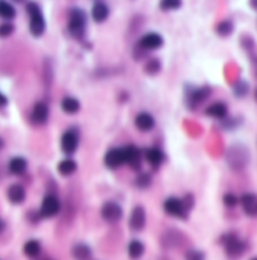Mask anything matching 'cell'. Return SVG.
Here are the masks:
<instances>
[{
	"mask_svg": "<svg viewBox=\"0 0 257 260\" xmlns=\"http://www.w3.org/2000/svg\"><path fill=\"white\" fill-rule=\"evenodd\" d=\"M225 162L233 171H244L250 162V151L242 144L231 146L225 153Z\"/></svg>",
	"mask_w": 257,
	"mask_h": 260,
	"instance_id": "obj_1",
	"label": "cell"
},
{
	"mask_svg": "<svg viewBox=\"0 0 257 260\" xmlns=\"http://www.w3.org/2000/svg\"><path fill=\"white\" fill-rule=\"evenodd\" d=\"M68 32L73 38L82 39L86 32V14L80 8H74L70 12L68 20Z\"/></svg>",
	"mask_w": 257,
	"mask_h": 260,
	"instance_id": "obj_2",
	"label": "cell"
},
{
	"mask_svg": "<svg viewBox=\"0 0 257 260\" xmlns=\"http://www.w3.org/2000/svg\"><path fill=\"white\" fill-rule=\"evenodd\" d=\"M221 244H222L225 253L230 257H233V259L241 257L245 253V250H247V244L239 238L236 233H225V234H222Z\"/></svg>",
	"mask_w": 257,
	"mask_h": 260,
	"instance_id": "obj_3",
	"label": "cell"
},
{
	"mask_svg": "<svg viewBox=\"0 0 257 260\" xmlns=\"http://www.w3.org/2000/svg\"><path fill=\"white\" fill-rule=\"evenodd\" d=\"M26 11L29 14V31L34 37H41L45 31V20L42 17L41 8L37 3H28L26 5Z\"/></svg>",
	"mask_w": 257,
	"mask_h": 260,
	"instance_id": "obj_4",
	"label": "cell"
},
{
	"mask_svg": "<svg viewBox=\"0 0 257 260\" xmlns=\"http://www.w3.org/2000/svg\"><path fill=\"white\" fill-rule=\"evenodd\" d=\"M79 141H80V133L76 127H70L62 133L61 138V150L65 154H73L76 153L79 147Z\"/></svg>",
	"mask_w": 257,
	"mask_h": 260,
	"instance_id": "obj_5",
	"label": "cell"
},
{
	"mask_svg": "<svg viewBox=\"0 0 257 260\" xmlns=\"http://www.w3.org/2000/svg\"><path fill=\"white\" fill-rule=\"evenodd\" d=\"M163 210H165L168 215L180 218V220H188L189 217V210L184 207L182 198H177V197L167 198L165 203H163Z\"/></svg>",
	"mask_w": 257,
	"mask_h": 260,
	"instance_id": "obj_6",
	"label": "cell"
},
{
	"mask_svg": "<svg viewBox=\"0 0 257 260\" xmlns=\"http://www.w3.org/2000/svg\"><path fill=\"white\" fill-rule=\"evenodd\" d=\"M61 210V201L56 195L53 194H47L44 197L42 203H41V207H39V217L41 218H52L55 215L59 214Z\"/></svg>",
	"mask_w": 257,
	"mask_h": 260,
	"instance_id": "obj_7",
	"label": "cell"
},
{
	"mask_svg": "<svg viewBox=\"0 0 257 260\" xmlns=\"http://www.w3.org/2000/svg\"><path fill=\"white\" fill-rule=\"evenodd\" d=\"M210 94H212V88L210 86H201V88H195V89H191L188 92V96H186V105L191 109H197L201 103H204L209 97Z\"/></svg>",
	"mask_w": 257,
	"mask_h": 260,
	"instance_id": "obj_8",
	"label": "cell"
},
{
	"mask_svg": "<svg viewBox=\"0 0 257 260\" xmlns=\"http://www.w3.org/2000/svg\"><path fill=\"white\" fill-rule=\"evenodd\" d=\"M163 45V38L162 35L156 34V32H150V34H146L144 37L139 38L136 47L139 50H143L144 53L147 52H151V50H156L159 47Z\"/></svg>",
	"mask_w": 257,
	"mask_h": 260,
	"instance_id": "obj_9",
	"label": "cell"
},
{
	"mask_svg": "<svg viewBox=\"0 0 257 260\" xmlns=\"http://www.w3.org/2000/svg\"><path fill=\"white\" fill-rule=\"evenodd\" d=\"M123 217V209L118 203L115 201H108L102 207V218L106 223H118Z\"/></svg>",
	"mask_w": 257,
	"mask_h": 260,
	"instance_id": "obj_10",
	"label": "cell"
},
{
	"mask_svg": "<svg viewBox=\"0 0 257 260\" xmlns=\"http://www.w3.org/2000/svg\"><path fill=\"white\" fill-rule=\"evenodd\" d=\"M146 210L143 206H136L133 207L132 214H130V220H129V227L132 231H141L146 227Z\"/></svg>",
	"mask_w": 257,
	"mask_h": 260,
	"instance_id": "obj_11",
	"label": "cell"
},
{
	"mask_svg": "<svg viewBox=\"0 0 257 260\" xmlns=\"http://www.w3.org/2000/svg\"><path fill=\"white\" fill-rule=\"evenodd\" d=\"M124 150V156H126V163L132 170H139L143 163V153L136 146H127L123 149Z\"/></svg>",
	"mask_w": 257,
	"mask_h": 260,
	"instance_id": "obj_12",
	"label": "cell"
},
{
	"mask_svg": "<svg viewBox=\"0 0 257 260\" xmlns=\"http://www.w3.org/2000/svg\"><path fill=\"white\" fill-rule=\"evenodd\" d=\"M126 163V156L123 149H110L105 154V165L108 168H118Z\"/></svg>",
	"mask_w": 257,
	"mask_h": 260,
	"instance_id": "obj_13",
	"label": "cell"
},
{
	"mask_svg": "<svg viewBox=\"0 0 257 260\" xmlns=\"http://www.w3.org/2000/svg\"><path fill=\"white\" fill-rule=\"evenodd\" d=\"M49 120V106L47 103L44 102H38L34 109H32V113H31V121L35 124V126H42L45 124Z\"/></svg>",
	"mask_w": 257,
	"mask_h": 260,
	"instance_id": "obj_14",
	"label": "cell"
},
{
	"mask_svg": "<svg viewBox=\"0 0 257 260\" xmlns=\"http://www.w3.org/2000/svg\"><path fill=\"white\" fill-rule=\"evenodd\" d=\"M162 242H163V247L167 248H177V247H182L183 242H186V236L179 230H168L163 234Z\"/></svg>",
	"mask_w": 257,
	"mask_h": 260,
	"instance_id": "obj_15",
	"label": "cell"
},
{
	"mask_svg": "<svg viewBox=\"0 0 257 260\" xmlns=\"http://www.w3.org/2000/svg\"><path fill=\"white\" fill-rule=\"evenodd\" d=\"M239 203L245 212V215L251 218H257V194L247 192L239 198Z\"/></svg>",
	"mask_w": 257,
	"mask_h": 260,
	"instance_id": "obj_16",
	"label": "cell"
},
{
	"mask_svg": "<svg viewBox=\"0 0 257 260\" xmlns=\"http://www.w3.org/2000/svg\"><path fill=\"white\" fill-rule=\"evenodd\" d=\"M154 124H156L154 118L148 112H141V113H138L136 118H135V126L141 132H150L154 127Z\"/></svg>",
	"mask_w": 257,
	"mask_h": 260,
	"instance_id": "obj_17",
	"label": "cell"
},
{
	"mask_svg": "<svg viewBox=\"0 0 257 260\" xmlns=\"http://www.w3.org/2000/svg\"><path fill=\"white\" fill-rule=\"evenodd\" d=\"M144 157H146V160L151 165L153 168L160 167V165L163 163V160H165V154L162 153V150L154 149V147L147 149V150L144 151Z\"/></svg>",
	"mask_w": 257,
	"mask_h": 260,
	"instance_id": "obj_18",
	"label": "cell"
},
{
	"mask_svg": "<svg viewBox=\"0 0 257 260\" xmlns=\"http://www.w3.org/2000/svg\"><path fill=\"white\" fill-rule=\"evenodd\" d=\"M8 170L11 174L14 176H21V174H25V171L28 170V160L25 157H21V156H15L9 160L8 163Z\"/></svg>",
	"mask_w": 257,
	"mask_h": 260,
	"instance_id": "obj_19",
	"label": "cell"
},
{
	"mask_svg": "<svg viewBox=\"0 0 257 260\" xmlns=\"http://www.w3.org/2000/svg\"><path fill=\"white\" fill-rule=\"evenodd\" d=\"M228 113V108L225 103L222 102H215L214 105H210L206 109V115L207 116H212V118H218V120H224Z\"/></svg>",
	"mask_w": 257,
	"mask_h": 260,
	"instance_id": "obj_20",
	"label": "cell"
},
{
	"mask_svg": "<svg viewBox=\"0 0 257 260\" xmlns=\"http://www.w3.org/2000/svg\"><path fill=\"white\" fill-rule=\"evenodd\" d=\"M91 14H92V18H94L96 23H103L109 17L110 11H109V6L105 2H96L94 5H92Z\"/></svg>",
	"mask_w": 257,
	"mask_h": 260,
	"instance_id": "obj_21",
	"label": "cell"
},
{
	"mask_svg": "<svg viewBox=\"0 0 257 260\" xmlns=\"http://www.w3.org/2000/svg\"><path fill=\"white\" fill-rule=\"evenodd\" d=\"M26 198V191L21 185H11L8 187V200L12 204H20Z\"/></svg>",
	"mask_w": 257,
	"mask_h": 260,
	"instance_id": "obj_22",
	"label": "cell"
},
{
	"mask_svg": "<svg viewBox=\"0 0 257 260\" xmlns=\"http://www.w3.org/2000/svg\"><path fill=\"white\" fill-rule=\"evenodd\" d=\"M58 171L61 176H72L77 171V163L73 159H64L58 163Z\"/></svg>",
	"mask_w": 257,
	"mask_h": 260,
	"instance_id": "obj_23",
	"label": "cell"
},
{
	"mask_svg": "<svg viewBox=\"0 0 257 260\" xmlns=\"http://www.w3.org/2000/svg\"><path fill=\"white\" fill-rule=\"evenodd\" d=\"M72 254H73V259L76 260H89L92 256V251L86 244H76L72 248Z\"/></svg>",
	"mask_w": 257,
	"mask_h": 260,
	"instance_id": "obj_24",
	"label": "cell"
},
{
	"mask_svg": "<svg viewBox=\"0 0 257 260\" xmlns=\"http://www.w3.org/2000/svg\"><path fill=\"white\" fill-rule=\"evenodd\" d=\"M61 108H62V111H64L65 113L74 115V113H77V112L80 111V103H79V100L74 99V97H65V99L62 100V103H61Z\"/></svg>",
	"mask_w": 257,
	"mask_h": 260,
	"instance_id": "obj_25",
	"label": "cell"
},
{
	"mask_svg": "<svg viewBox=\"0 0 257 260\" xmlns=\"http://www.w3.org/2000/svg\"><path fill=\"white\" fill-rule=\"evenodd\" d=\"M23 251H25V254L31 259H35L41 254V242L37 241V239H31L25 244V247H23Z\"/></svg>",
	"mask_w": 257,
	"mask_h": 260,
	"instance_id": "obj_26",
	"label": "cell"
},
{
	"mask_svg": "<svg viewBox=\"0 0 257 260\" xmlns=\"http://www.w3.org/2000/svg\"><path fill=\"white\" fill-rule=\"evenodd\" d=\"M144 254V244L141 241H130L129 244V257L132 260H138Z\"/></svg>",
	"mask_w": 257,
	"mask_h": 260,
	"instance_id": "obj_27",
	"label": "cell"
},
{
	"mask_svg": "<svg viewBox=\"0 0 257 260\" xmlns=\"http://www.w3.org/2000/svg\"><path fill=\"white\" fill-rule=\"evenodd\" d=\"M233 23L230 21V20H222V21H220L218 25H217V28H215V31H217V34L220 35V37H222V38H227V37H230L231 34H233Z\"/></svg>",
	"mask_w": 257,
	"mask_h": 260,
	"instance_id": "obj_28",
	"label": "cell"
},
{
	"mask_svg": "<svg viewBox=\"0 0 257 260\" xmlns=\"http://www.w3.org/2000/svg\"><path fill=\"white\" fill-rule=\"evenodd\" d=\"M248 92H250V85L245 80H238L235 83V86H233V94H235V96L239 97V99L247 97Z\"/></svg>",
	"mask_w": 257,
	"mask_h": 260,
	"instance_id": "obj_29",
	"label": "cell"
},
{
	"mask_svg": "<svg viewBox=\"0 0 257 260\" xmlns=\"http://www.w3.org/2000/svg\"><path fill=\"white\" fill-rule=\"evenodd\" d=\"M0 17L2 18H6V20H11L15 17V9L11 3L8 2H0Z\"/></svg>",
	"mask_w": 257,
	"mask_h": 260,
	"instance_id": "obj_30",
	"label": "cell"
},
{
	"mask_svg": "<svg viewBox=\"0 0 257 260\" xmlns=\"http://www.w3.org/2000/svg\"><path fill=\"white\" fill-rule=\"evenodd\" d=\"M150 183H151V176L147 174V173L138 174V177L135 179V186H138L139 189H146V187H148Z\"/></svg>",
	"mask_w": 257,
	"mask_h": 260,
	"instance_id": "obj_31",
	"label": "cell"
},
{
	"mask_svg": "<svg viewBox=\"0 0 257 260\" xmlns=\"http://www.w3.org/2000/svg\"><path fill=\"white\" fill-rule=\"evenodd\" d=\"M146 73H148L150 76H154L160 72V61L159 59H150L147 64H146Z\"/></svg>",
	"mask_w": 257,
	"mask_h": 260,
	"instance_id": "obj_32",
	"label": "cell"
},
{
	"mask_svg": "<svg viewBox=\"0 0 257 260\" xmlns=\"http://www.w3.org/2000/svg\"><path fill=\"white\" fill-rule=\"evenodd\" d=\"M222 201H224V204H225L228 209H233V207H236V206H238V203H239V198H238V195H235V194L227 192V194H224V197H222Z\"/></svg>",
	"mask_w": 257,
	"mask_h": 260,
	"instance_id": "obj_33",
	"label": "cell"
},
{
	"mask_svg": "<svg viewBox=\"0 0 257 260\" xmlns=\"http://www.w3.org/2000/svg\"><path fill=\"white\" fill-rule=\"evenodd\" d=\"M182 6V2L179 0H163L160 3V9L163 11H171V9H179Z\"/></svg>",
	"mask_w": 257,
	"mask_h": 260,
	"instance_id": "obj_34",
	"label": "cell"
},
{
	"mask_svg": "<svg viewBox=\"0 0 257 260\" xmlns=\"http://www.w3.org/2000/svg\"><path fill=\"white\" fill-rule=\"evenodd\" d=\"M242 45H244V49L250 53V55H254V49H256V42L251 37L248 35H244L242 37Z\"/></svg>",
	"mask_w": 257,
	"mask_h": 260,
	"instance_id": "obj_35",
	"label": "cell"
},
{
	"mask_svg": "<svg viewBox=\"0 0 257 260\" xmlns=\"http://www.w3.org/2000/svg\"><path fill=\"white\" fill-rule=\"evenodd\" d=\"M14 25H11V23H2L0 25V38H8L12 32H14Z\"/></svg>",
	"mask_w": 257,
	"mask_h": 260,
	"instance_id": "obj_36",
	"label": "cell"
},
{
	"mask_svg": "<svg viewBox=\"0 0 257 260\" xmlns=\"http://www.w3.org/2000/svg\"><path fill=\"white\" fill-rule=\"evenodd\" d=\"M186 260H204V253L198 250H189L186 253Z\"/></svg>",
	"mask_w": 257,
	"mask_h": 260,
	"instance_id": "obj_37",
	"label": "cell"
},
{
	"mask_svg": "<svg viewBox=\"0 0 257 260\" xmlns=\"http://www.w3.org/2000/svg\"><path fill=\"white\" fill-rule=\"evenodd\" d=\"M182 201H183V204H184V207L188 209L189 212L192 210V207H194V204H195V200H194V197H192V194H186L183 198H182Z\"/></svg>",
	"mask_w": 257,
	"mask_h": 260,
	"instance_id": "obj_38",
	"label": "cell"
},
{
	"mask_svg": "<svg viewBox=\"0 0 257 260\" xmlns=\"http://www.w3.org/2000/svg\"><path fill=\"white\" fill-rule=\"evenodd\" d=\"M6 103H8L6 97L3 96V94H0V108H3V106H6Z\"/></svg>",
	"mask_w": 257,
	"mask_h": 260,
	"instance_id": "obj_39",
	"label": "cell"
},
{
	"mask_svg": "<svg viewBox=\"0 0 257 260\" xmlns=\"http://www.w3.org/2000/svg\"><path fill=\"white\" fill-rule=\"evenodd\" d=\"M3 228H5V223L3 220H0V231H3Z\"/></svg>",
	"mask_w": 257,
	"mask_h": 260,
	"instance_id": "obj_40",
	"label": "cell"
},
{
	"mask_svg": "<svg viewBox=\"0 0 257 260\" xmlns=\"http://www.w3.org/2000/svg\"><path fill=\"white\" fill-rule=\"evenodd\" d=\"M251 6H253L254 9H257V0H253V2H251Z\"/></svg>",
	"mask_w": 257,
	"mask_h": 260,
	"instance_id": "obj_41",
	"label": "cell"
},
{
	"mask_svg": "<svg viewBox=\"0 0 257 260\" xmlns=\"http://www.w3.org/2000/svg\"><path fill=\"white\" fill-rule=\"evenodd\" d=\"M39 260H53V259H50V257H42V259H39Z\"/></svg>",
	"mask_w": 257,
	"mask_h": 260,
	"instance_id": "obj_42",
	"label": "cell"
},
{
	"mask_svg": "<svg viewBox=\"0 0 257 260\" xmlns=\"http://www.w3.org/2000/svg\"><path fill=\"white\" fill-rule=\"evenodd\" d=\"M254 99H256V102H257V89L254 91Z\"/></svg>",
	"mask_w": 257,
	"mask_h": 260,
	"instance_id": "obj_43",
	"label": "cell"
},
{
	"mask_svg": "<svg viewBox=\"0 0 257 260\" xmlns=\"http://www.w3.org/2000/svg\"><path fill=\"white\" fill-rule=\"evenodd\" d=\"M3 147V141L2 139H0V149H2Z\"/></svg>",
	"mask_w": 257,
	"mask_h": 260,
	"instance_id": "obj_44",
	"label": "cell"
},
{
	"mask_svg": "<svg viewBox=\"0 0 257 260\" xmlns=\"http://www.w3.org/2000/svg\"><path fill=\"white\" fill-rule=\"evenodd\" d=\"M254 74H256V77H257V67L254 68Z\"/></svg>",
	"mask_w": 257,
	"mask_h": 260,
	"instance_id": "obj_45",
	"label": "cell"
},
{
	"mask_svg": "<svg viewBox=\"0 0 257 260\" xmlns=\"http://www.w3.org/2000/svg\"><path fill=\"white\" fill-rule=\"evenodd\" d=\"M251 260H257V257H253V259H251Z\"/></svg>",
	"mask_w": 257,
	"mask_h": 260,
	"instance_id": "obj_46",
	"label": "cell"
}]
</instances>
